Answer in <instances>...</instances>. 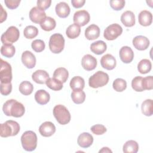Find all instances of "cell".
<instances>
[{
	"mask_svg": "<svg viewBox=\"0 0 153 153\" xmlns=\"http://www.w3.org/2000/svg\"><path fill=\"white\" fill-rule=\"evenodd\" d=\"M123 149L125 153H136L139 150V145L135 140H130L124 144Z\"/></svg>",
	"mask_w": 153,
	"mask_h": 153,
	"instance_id": "obj_29",
	"label": "cell"
},
{
	"mask_svg": "<svg viewBox=\"0 0 153 153\" xmlns=\"http://www.w3.org/2000/svg\"><path fill=\"white\" fill-rule=\"evenodd\" d=\"M4 2L7 8L13 10L18 7L20 3V0H5Z\"/></svg>",
	"mask_w": 153,
	"mask_h": 153,
	"instance_id": "obj_45",
	"label": "cell"
},
{
	"mask_svg": "<svg viewBox=\"0 0 153 153\" xmlns=\"http://www.w3.org/2000/svg\"><path fill=\"white\" fill-rule=\"evenodd\" d=\"M45 84L48 88L54 91H59L63 88V82L54 78H49Z\"/></svg>",
	"mask_w": 153,
	"mask_h": 153,
	"instance_id": "obj_34",
	"label": "cell"
},
{
	"mask_svg": "<svg viewBox=\"0 0 153 153\" xmlns=\"http://www.w3.org/2000/svg\"><path fill=\"white\" fill-rule=\"evenodd\" d=\"M85 0H72L71 1L72 6L76 8H79L82 7L85 4Z\"/></svg>",
	"mask_w": 153,
	"mask_h": 153,
	"instance_id": "obj_47",
	"label": "cell"
},
{
	"mask_svg": "<svg viewBox=\"0 0 153 153\" xmlns=\"http://www.w3.org/2000/svg\"><path fill=\"white\" fill-rule=\"evenodd\" d=\"M32 78L36 83L43 84L46 82L49 78V75L47 72L44 70H37L32 75Z\"/></svg>",
	"mask_w": 153,
	"mask_h": 153,
	"instance_id": "obj_20",
	"label": "cell"
},
{
	"mask_svg": "<svg viewBox=\"0 0 153 153\" xmlns=\"http://www.w3.org/2000/svg\"><path fill=\"white\" fill-rule=\"evenodd\" d=\"M112 87L115 91L117 92H121L126 90L127 87V82L122 78H117L114 81Z\"/></svg>",
	"mask_w": 153,
	"mask_h": 153,
	"instance_id": "obj_38",
	"label": "cell"
},
{
	"mask_svg": "<svg viewBox=\"0 0 153 153\" xmlns=\"http://www.w3.org/2000/svg\"><path fill=\"white\" fill-rule=\"evenodd\" d=\"M92 133L96 135H101L106 131V128L102 124H96L93 126L91 128Z\"/></svg>",
	"mask_w": 153,
	"mask_h": 153,
	"instance_id": "obj_43",
	"label": "cell"
},
{
	"mask_svg": "<svg viewBox=\"0 0 153 153\" xmlns=\"http://www.w3.org/2000/svg\"><path fill=\"white\" fill-rule=\"evenodd\" d=\"M22 62L28 69H32L36 65V57L35 55L29 51H25L22 54Z\"/></svg>",
	"mask_w": 153,
	"mask_h": 153,
	"instance_id": "obj_12",
	"label": "cell"
},
{
	"mask_svg": "<svg viewBox=\"0 0 153 153\" xmlns=\"http://www.w3.org/2000/svg\"><path fill=\"white\" fill-rule=\"evenodd\" d=\"M109 3L111 8L116 11L122 10L125 6V1L124 0H111Z\"/></svg>",
	"mask_w": 153,
	"mask_h": 153,
	"instance_id": "obj_42",
	"label": "cell"
},
{
	"mask_svg": "<svg viewBox=\"0 0 153 153\" xmlns=\"http://www.w3.org/2000/svg\"><path fill=\"white\" fill-rule=\"evenodd\" d=\"M31 47L32 49L37 53L42 51L45 47L44 42L41 39H35L32 41L31 44Z\"/></svg>",
	"mask_w": 153,
	"mask_h": 153,
	"instance_id": "obj_40",
	"label": "cell"
},
{
	"mask_svg": "<svg viewBox=\"0 0 153 153\" xmlns=\"http://www.w3.org/2000/svg\"><path fill=\"white\" fill-rule=\"evenodd\" d=\"M99 152H112V151L108 147H103L101 150L99 151Z\"/></svg>",
	"mask_w": 153,
	"mask_h": 153,
	"instance_id": "obj_49",
	"label": "cell"
},
{
	"mask_svg": "<svg viewBox=\"0 0 153 153\" xmlns=\"http://www.w3.org/2000/svg\"><path fill=\"white\" fill-rule=\"evenodd\" d=\"M121 22L126 27H131L135 24V16L131 11H126L121 16Z\"/></svg>",
	"mask_w": 153,
	"mask_h": 153,
	"instance_id": "obj_23",
	"label": "cell"
},
{
	"mask_svg": "<svg viewBox=\"0 0 153 153\" xmlns=\"http://www.w3.org/2000/svg\"><path fill=\"white\" fill-rule=\"evenodd\" d=\"M0 79L1 82H11L12 79V69L10 63L1 59L0 68Z\"/></svg>",
	"mask_w": 153,
	"mask_h": 153,
	"instance_id": "obj_9",
	"label": "cell"
},
{
	"mask_svg": "<svg viewBox=\"0 0 153 153\" xmlns=\"http://www.w3.org/2000/svg\"><path fill=\"white\" fill-rule=\"evenodd\" d=\"M107 48L106 44L103 41H97L93 42L90 45L91 51L97 55H100L105 52Z\"/></svg>",
	"mask_w": 153,
	"mask_h": 153,
	"instance_id": "obj_25",
	"label": "cell"
},
{
	"mask_svg": "<svg viewBox=\"0 0 153 153\" xmlns=\"http://www.w3.org/2000/svg\"><path fill=\"white\" fill-rule=\"evenodd\" d=\"M115 58L110 54L103 56L100 59V64L103 68L107 70H112L116 66Z\"/></svg>",
	"mask_w": 153,
	"mask_h": 153,
	"instance_id": "obj_18",
	"label": "cell"
},
{
	"mask_svg": "<svg viewBox=\"0 0 153 153\" xmlns=\"http://www.w3.org/2000/svg\"><path fill=\"white\" fill-rule=\"evenodd\" d=\"M138 20L139 24L143 26H149L152 22V15L150 11L143 10L139 14Z\"/></svg>",
	"mask_w": 153,
	"mask_h": 153,
	"instance_id": "obj_22",
	"label": "cell"
},
{
	"mask_svg": "<svg viewBox=\"0 0 153 153\" xmlns=\"http://www.w3.org/2000/svg\"><path fill=\"white\" fill-rule=\"evenodd\" d=\"M21 143L23 148L26 151H34L37 146V136L31 130L26 131L21 136Z\"/></svg>",
	"mask_w": 153,
	"mask_h": 153,
	"instance_id": "obj_2",
	"label": "cell"
},
{
	"mask_svg": "<svg viewBox=\"0 0 153 153\" xmlns=\"http://www.w3.org/2000/svg\"><path fill=\"white\" fill-rule=\"evenodd\" d=\"M20 131V126L15 121L8 120L4 123L1 124L0 136L2 137L14 136Z\"/></svg>",
	"mask_w": 153,
	"mask_h": 153,
	"instance_id": "obj_3",
	"label": "cell"
},
{
	"mask_svg": "<svg viewBox=\"0 0 153 153\" xmlns=\"http://www.w3.org/2000/svg\"><path fill=\"white\" fill-rule=\"evenodd\" d=\"M51 3V0H38L37 1V7L44 11L50 7Z\"/></svg>",
	"mask_w": 153,
	"mask_h": 153,
	"instance_id": "obj_46",
	"label": "cell"
},
{
	"mask_svg": "<svg viewBox=\"0 0 153 153\" xmlns=\"http://www.w3.org/2000/svg\"><path fill=\"white\" fill-rule=\"evenodd\" d=\"M69 76V72L65 68H57L53 73V78L59 80L62 82H66Z\"/></svg>",
	"mask_w": 153,
	"mask_h": 153,
	"instance_id": "obj_27",
	"label": "cell"
},
{
	"mask_svg": "<svg viewBox=\"0 0 153 153\" xmlns=\"http://www.w3.org/2000/svg\"><path fill=\"white\" fill-rule=\"evenodd\" d=\"M133 45L135 48L138 50H145L149 45V40L146 36L138 35L135 36L133 39Z\"/></svg>",
	"mask_w": 153,
	"mask_h": 153,
	"instance_id": "obj_14",
	"label": "cell"
},
{
	"mask_svg": "<svg viewBox=\"0 0 153 153\" xmlns=\"http://www.w3.org/2000/svg\"><path fill=\"white\" fill-rule=\"evenodd\" d=\"M12 90V84L11 82H1V93L4 96L10 94Z\"/></svg>",
	"mask_w": 153,
	"mask_h": 153,
	"instance_id": "obj_44",
	"label": "cell"
},
{
	"mask_svg": "<svg viewBox=\"0 0 153 153\" xmlns=\"http://www.w3.org/2000/svg\"><path fill=\"white\" fill-rule=\"evenodd\" d=\"M16 52V48L13 44L3 45L1 48V54L5 57H12Z\"/></svg>",
	"mask_w": 153,
	"mask_h": 153,
	"instance_id": "obj_36",
	"label": "cell"
},
{
	"mask_svg": "<svg viewBox=\"0 0 153 153\" xmlns=\"http://www.w3.org/2000/svg\"><path fill=\"white\" fill-rule=\"evenodd\" d=\"M33 90V86L31 82L27 81H24L22 82L19 85L20 92L25 95L27 96L30 94Z\"/></svg>",
	"mask_w": 153,
	"mask_h": 153,
	"instance_id": "obj_33",
	"label": "cell"
},
{
	"mask_svg": "<svg viewBox=\"0 0 153 153\" xmlns=\"http://www.w3.org/2000/svg\"><path fill=\"white\" fill-rule=\"evenodd\" d=\"M142 112L146 116H151L153 114V102L152 99L144 100L141 105Z\"/></svg>",
	"mask_w": 153,
	"mask_h": 153,
	"instance_id": "obj_32",
	"label": "cell"
},
{
	"mask_svg": "<svg viewBox=\"0 0 153 153\" xmlns=\"http://www.w3.org/2000/svg\"><path fill=\"white\" fill-rule=\"evenodd\" d=\"M48 45L52 53L54 54L61 53L65 47L64 37L59 33L53 34L50 38Z\"/></svg>",
	"mask_w": 153,
	"mask_h": 153,
	"instance_id": "obj_6",
	"label": "cell"
},
{
	"mask_svg": "<svg viewBox=\"0 0 153 153\" xmlns=\"http://www.w3.org/2000/svg\"><path fill=\"white\" fill-rule=\"evenodd\" d=\"M119 55L121 60L124 63L131 62L134 58V53L132 49L128 46H124L121 48Z\"/></svg>",
	"mask_w": 153,
	"mask_h": 153,
	"instance_id": "obj_16",
	"label": "cell"
},
{
	"mask_svg": "<svg viewBox=\"0 0 153 153\" xmlns=\"http://www.w3.org/2000/svg\"><path fill=\"white\" fill-rule=\"evenodd\" d=\"M71 98L73 102L76 104L82 103L85 99V94L82 90L73 91L71 93Z\"/></svg>",
	"mask_w": 153,
	"mask_h": 153,
	"instance_id": "obj_35",
	"label": "cell"
},
{
	"mask_svg": "<svg viewBox=\"0 0 153 153\" xmlns=\"http://www.w3.org/2000/svg\"><path fill=\"white\" fill-rule=\"evenodd\" d=\"M123 32L122 27L117 24L113 23L108 26L104 30L103 36L108 41L115 39Z\"/></svg>",
	"mask_w": 153,
	"mask_h": 153,
	"instance_id": "obj_8",
	"label": "cell"
},
{
	"mask_svg": "<svg viewBox=\"0 0 153 153\" xmlns=\"http://www.w3.org/2000/svg\"><path fill=\"white\" fill-rule=\"evenodd\" d=\"M93 142V137L91 134L87 132H84L80 134L77 139L78 145L83 148L90 147Z\"/></svg>",
	"mask_w": 153,
	"mask_h": 153,
	"instance_id": "obj_17",
	"label": "cell"
},
{
	"mask_svg": "<svg viewBox=\"0 0 153 153\" xmlns=\"http://www.w3.org/2000/svg\"><path fill=\"white\" fill-rule=\"evenodd\" d=\"M151 68L152 65L151 61L146 59L141 60L137 65L138 71L142 74H145L149 72L151 70Z\"/></svg>",
	"mask_w": 153,
	"mask_h": 153,
	"instance_id": "obj_30",
	"label": "cell"
},
{
	"mask_svg": "<svg viewBox=\"0 0 153 153\" xmlns=\"http://www.w3.org/2000/svg\"><path fill=\"white\" fill-rule=\"evenodd\" d=\"M108 81L109 75L103 71H98L89 78L88 84L90 87L97 88L105 85Z\"/></svg>",
	"mask_w": 153,
	"mask_h": 153,
	"instance_id": "obj_5",
	"label": "cell"
},
{
	"mask_svg": "<svg viewBox=\"0 0 153 153\" xmlns=\"http://www.w3.org/2000/svg\"><path fill=\"white\" fill-rule=\"evenodd\" d=\"M80 32V26L75 23L69 25L66 30V34L70 39H75L77 38L79 35Z\"/></svg>",
	"mask_w": 153,
	"mask_h": 153,
	"instance_id": "obj_28",
	"label": "cell"
},
{
	"mask_svg": "<svg viewBox=\"0 0 153 153\" xmlns=\"http://www.w3.org/2000/svg\"><path fill=\"white\" fill-rule=\"evenodd\" d=\"M100 36V29L98 26L92 24L85 30V36L88 40H94Z\"/></svg>",
	"mask_w": 153,
	"mask_h": 153,
	"instance_id": "obj_19",
	"label": "cell"
},
{
	"mask_svg": "<svg viewBox=\"0 0 153 153\" xmlns=\"http://www.w3.org/2000/svg\"><path fill=\"white\" fill-rule=\"evenodd\" d=\"M56 26L55 20L51 17H47L41 23V27L45 31H51L53 30Z\"/></svg>",
	"mask_w": 153,
	"mask_h": 153,
	"instance_id": "obj_31",
	"label": "cell"
},
{
	"mask_svg": "<svg viewBox=\"0 0 153 153\" xmlns=\"http://www.w3.org/2000/svg\"><path fill=\"white\" fill-rule=\"evenodd\" d=\"M90 14L86 10H79L74 13L73 20L79 26H84L90 21Z\"/></svg>",
	"mask_w": 153,
	"mask_h": 153,
	"instance_id": "obj_10",
	"label": "cell"
},
{
	"mask_svg": "<svg viewBox=\"0 0 153 153\" xmlns=\"http://www.w3.org/2000/svg\"><path fill=\"white\" fill-rule=\"evenodd\" d=\"M35 99L38 104L44 105L49 102L50 96L45 90H39L35 94Z\"/></svg>",
	"mask_w": 153,
	"mask_h": 153,
	"instance_id": "obj_24",
	"label": "cell"
},
{
	"mask_svg": "<svg viewBox=\"0 0 153 153\" xmlns=\"http://www.w3.org/2000/svg\"><path fill=\"white\" fill-rule=\"evenodd\" d=\"M53 115L60 124L65 125L71 121L70 112L64 105H56L53 108Z\"/></svg>",
	"mask_w": 153,
	"mask_h": 153,
	"instance_id": "obj_4",
	"label": "cell"
},
{
	"mask_svg": "<svg viewBox=\"0 0 153 153\" xmlns=\"http://www.w3.org/2000/svg\"><path fill=\"white\" fill-rule=\"evenodd\" d=\"M69 85L73 91L82 90L85 85L84 79L79 76H74L71 79Z\"/></svg>",
	"mask_w": 153,
	"mask_h": 153,
	"instance_id": "obj_26",
	"label": "cell"
},
{
	"mask_svg": "<svg viewBox=\"0 0 153 153\" xmlns=\"http://www.w3.org/2000/svg\"><path fill=\"white\" fill-rule=\"evenodd\" d=\"M19 36L20 32L17 27L11 26L1 35V40L3 45L12 44L19 39Z\"/></svg>",
	"mask_w": 153,
	"mask_h": 153,
	"instance_id": "obj_7",
	"label": "cell"
},
{
	"mask_svg": "<svg viewBox=\"0 0 153 153\" xmlns=\"http://www.w3.org/2000/svg\"><path fill=\"white\" fill-rule=\"evenodd\" d=\"M55 11L59 17L66 18L69 16L71 10L67 3L65 2H60L56 5Z\"/></svg>",
	"mask_w": 153,
	"mask_h": 153,
	"instance_id": "obj_21",
	"label": "cell"
},
{
	"mask_svg": "<svg viewBox=\"0 0 153 153\" xmlns=\"http://www.w3.org/2000/svg\"><path fill=\"white\" fill-rule=\"evenodd\" d=\"M39 131L41 136L44 137H50L55 133L56 127L53 123L45 121L39 126Z\"/></svg>",
	"mask_w": 153,
	"mask_h": 153,
	"instance_id": "obj_13",
	"label": "cell"
},
{
	"mask_svg": "<svg viewBox=\"0 0 153 153\" xmlns=\"http://www.w3.org/2000/svg\"><path fill=\"white\" fill-rule=\"evenodd\" d=\"M142 85L143 90H152L153 88V77L152 76H148L142 78Z\"/></svg>",
	"mask_w": 153,
	"mask_h": 153,
	"instance_id": "obj_41",
	"label": "cell"
},
{
	"mask_svg": "<svg viewBox=\"0 0 153 153\" xmlns=\"http://www.w3.org/2000/svg\"><path fill=\"white\" fill-rule=\"evenodd\" d=\"M2 110L7 116H13L16 118L22 117L25 112L24 105L15 99H10L3 105Z\"/></svg>",
	"mask_w": 153,
	"mask_h": 153,
	"instance_id": "obj_1",
	"label": "cell"
},
{
	"mask_svg": "<svg viewBox=\"0 0 153 153\" xmlns=\"http://www.w3.org/2000/svg\"><path fill=\"white\" fill-rule=\"evenodd\" d=\"M0 7H1V23H2L7 19V13L6 11L4 10L1 4H0Z\"/></svg>",
	"mask_w": 153,
	"mask_h": 153,
	"instance_id": "obj_48",
	"label": "cell"
},
{
	"mask_svg": "<svg viewBox=\"0 0 153 153\" xmlns=\"http://www.w3.org/2000/svg\"><path fill=\"white\" fill-rule=\"evenodd\" d=\"M142 78H143L140 76H137L132 79L131 87L134 91H138V92H141L144 91L142 85Z\"/></svg>",
	"mask_w": 153,
	"mask_h": 153,
	"instance_id": "obj_39",
	"label": "cell"
},
{
	"mask_svg": "<svg viewBox=\"0 0 153 153\" xmlns=\"http://www.w3.org/2000/svg\"><path fill=\"white\" fill-rule=\"evenodd\" d=\"M24 36L27 39H33L38 34V29L36 27L29 25L26 26L23 31Z\"/></svg>",
	"mask_w": 153,
	"mask_h": 153,
	"instance_id": "obj_37",
	"label": "cell"
},
{
	"mask_svg": "<svg viewBox=\"0 0 153 153\" xmlns=\"http://www.w3.org/2000/svg\"><path fill=\"white\" fill-rule=\"evenodd\" d=\"M81 65L85 70L90 71L96 68L97 66V60L93 56L90 54H86L82 58Z\"/></svg>",
	"mask_w": 153,
	"mask_h": 153,
	"instance_id": "obj_15",
	"label": "cell"
},
{
	"mask_svg": "<svg viewBox=\"0 0 153 153\" xmlns=\"http://www.w3.org/2000/svg\"><path fill=\"white\" fill-rule=\"evenodd\" d=\"M46 17L45 11L38 7H33L29 12V19L35 23L40 24Z\"/></svg>",
	"mask_w": 153,
	"mask_h": 153,
	"instance_id": "obj_11",
	"label": "cell"
}]
</instances>
